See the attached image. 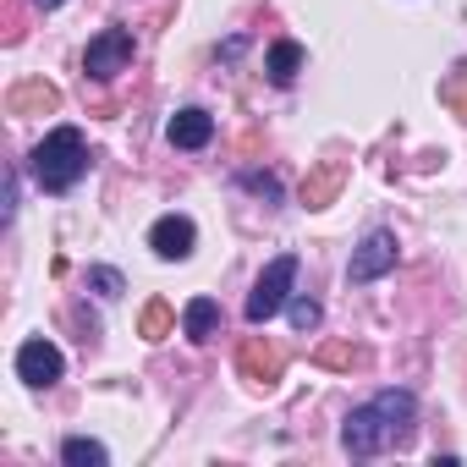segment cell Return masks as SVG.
Segmentation results:
<instances>
[{
	"label": "cell",
	"instance_id": "cell-12",
	"mask_svg": "<svg viewBox=\"0 0 467 467\" xmlns=\"http://www.w3.org/2000/svg\"><path fill=\"white\" fill-rule=\"evenodd\" d=\"M182 330H187V341H209L220 330V303L214 297H192L187 314H182Z\"/></svg>",
	"mask_w": 467,
	"mask_h": 467
},
{
	"label": "cell",
	"instance_id": "cell-15",
	"mask_svg": "<svg viewBox=\"0 0 467 467\" xmlns=\"http://www.w3.org/2000/svg\"><path fill=\"white\" fill-rule=\"evenodd\" d=\"M171 330H176V314H171V303L154 297V303L143 308V319H138V336H143V341H165Z\"/></svg>",
	"mask_w": 467,
	"mask_h": 467
},
{
	"label": "cell",
	"instance_id": "cell-18",
	"mask_svg": "<svg viewBox=\"0 0 467 467\" xmlns=\"http://www.w3.org/2000/svg\"><path fill=\"white\" fill-rule=\"evenodd\" d=\"M286 314H292V325H297V330H314V325H319V303H314V297H292V303H286Z\"/></svg>",
	"mask_w": 467,
	"mask_h": 467
},
{
	"label": "cell",
	"instance_id": "cell-20",
	"mask_svg": "<svg viewBox=\"0 0 467 467\" xmlns=\"http://www.w3.org/2000/svg\"><path fill=\"white\" fill-rule=\"evenodd\" d=\"M243 187H254V192H265V198H281V182L265 176V171H243Z\"/></svg>",
	"mask_w": 467,
	"mask_h": 467
},
{
	"label": "cell",
	"instance_id": "cell-19",
	"mask_svg": "<svg viewBox=\"0 0 467 467\" xmlns=\"http://www.w3.org/2000/svg\"><path fill=\"white\" fill-rule=\"evenodd\" d=\"M88 286H94L99 297H121V275H116V270H105V265H99V270H88Z\"/></svg>",
	"mask_w": 467,
	"mask_h": 467
},
{
	"label": "cell",
	"instance_id": "cell-5",
	"mask_svg": "<svg viewBox=\"0 0 467 467\" xmlns=\"http://www.w3.org/2000/svg\"><path fill=\"white\" fill-rule=\"evenodd\" d=\"M385 270H396V237H390V231H368V237L358 243V254H352L347 281H352V286H368V281H379Z\"/></svg>",
	"mask_w": 467,
	"mask_h": 467
},
{
	"label": "cell",
	"instance_id": "cell-1",
	"mask_svg": "<svg viewBox=\"0 0 467 467\" xmlns=\"http://www.w3.org/2000/svg\"><path fill=\"white\" fill-rule=\"evenodd\" d=\"M412 418H418L412 390H379L374 401L352 407V418H347V429H341V445H347L352 456H379V451H390V445H407Z\"/></svg>",
	"mask_w": 467,
	"mask_h": 467
},
{
	"label": "cell",
	"instance_id": "cell-16",
	"mask_svg": "<svg viewBox=\"0 0 467 467\" xmlns=\"http://www.w3.org/2000/svg\"><path fill=\"white\" fill-rule=\"evenodd\" d=\"M61 462H67V467H105V462H110V451H105L99 440H83V434H78V440H67V445H61Z\"/></svg>",
	"mask_w": 467,
	"mask_h": 467
},
{
	"label": "cell",
	"instance_id": "cell-6",
	"mask_svg": "<svg viewBox=\"0 0 467 467\" xmlns=\"http://www.w3.org/2000/svg\"><path fill=\"white\" fill-rule=\"evenodd\" d=\"M237 368H243V379L248 385H275L281 379V368H286V358H281V347H270L265 336H248L243 347H237Z\"/></svg>",
	"mask_w": 467,
	"mask_h": 467
},
{
	"label": "cell",
	"instance_id": "cell-17",
	"mask_svg": "<svg viewBox=\"0 0 467 467\" xmlns=\"http://www.w3.org/2000/svg\"><path fill=\"white\" fill-rule=\"evenodd\" d=\"M440 99H445L462 121H467V72H451V78L440 83Z\"/></svg>",
	"mask_w": 467,
	"mask_h": 467
},
{
	"label": "cell",
	"instance_id": "cell-3",
	"mask_svg": "<svg viewBox=\"0 0 467 467\" xmlns=\"http://www.w3.org/2000/svg\"><path fill=\"white\" fill-rule=\"evenodd\" d=\"M292 281H297V259H292V254L270 259V265H265V275H259V281H254V292H248V325L275 319V314L292 303Z\"/></svg>",
	"mask_w": 467,
	"mask_h": 467
},
{
	"label": "cell",
	"instance_id": "cell-7",
	"mask_svg": "<svg viewBox=\"0 0 467 467\" xmlns=\"http://www.w3.org/2000/svg\"><path fill=\"white\" fill-rule=\"evenodd\" d=\"M61 352L45 341V336H34V341H23L17 347V379H28V385H56L61 379Z\"/></svg>",
	"mask_w": 467,
	"mask_h": 467
},
{
	"label": "cell",
	"instance_id": "cell-8",
	"mask_svg": "<svg viewBox=\"0 0 467 467\" xmlns=\"http://www.w3.org/2000/svg\"><path fill=\"white\" fill-rule=\"evenodd\" d=\"M192 243H198V225H192L187 214H160L154 231H149V248H154L160 259H187Z\"/></svg>",
	"mask_w": 467,
	"mask_h": 467
},
{
	"label": "cell",
	"instance_id": "cell-2",
	"mask_svg": "<svg viewBox=\"0 0 467 467\" xmlns=\"http://www.w3.org/2000/svg\"><path fill=\"white\" fill-rule=\"evenodd\" d=\"M28 165H34V182H39L45 192H72V187L83 182V171H88V143H83L78 127H56V132H45V143L28 154Z\"/></svg>",
	"mask_w": 467,
	"mask_h": 467
},
{
	"label": "cell",
	"instance_id": "cell-4",
	"mask_svg": "<svg viewBox=\"0 0 467 467\" xmlns=\"http://www.w3.org/2000/svg\"><path fill=\"white\" fill-rule=\"evenodd\" d=\"M132 56H138V39H132L127 28H105V34H94V39H88L83 72H88V78H99V83H110L116 72H127V67H132Z\"/></svg>",
	"mask_w": 467,
	"mask_h": 467
},
{
	"label": "cell",
	"instance_id": "cell-13",
	"mask_svg": "<svg viewBox=\"0 0 467 467\" xmlns=\"http://www.w3.org/2000/svg\"><path fill=\"white\" fill-rule=\"evenodd\" d=\"M265 72H270V83H292V78L303 72V45H297V39H275Z\"/></svg>",
	"mask_w": 467,
	"mask_h": 467
},
{
	"label": "cell",
	"instance_id": "cell-11",
	"mask_svg": "<svg viewBox=\"0 0 467 467\" xmlns=\"http://www.w3.org/2000/svg\"><path fill=\"white\" fill-rule=\"evenodd\" d=\"M341 182H347V165H341V160H325V165H314V171L303 176V203H308V209H325V203H336Z\"/></svg>",
	"mask_w": 467,
	"mask_h": 467
},
{
	"label": "cell",
	"instance_id": "cell-21",
	"mask_svg": "<svg viewBox=\"0 0 467 467\" xmlns=\"http://www.w3.org/2000/svg\"><path fill=\"white\" fill-rule=\"evenodd\" d=\"M34 6H45V12H56V6H61V0H34Z\"/></svg>",
	"mask_w": 467,
	"mask_h": 467
},
{
	"label": "cell",
	"instance_id": "cell-10",
	"mask_svg": "<svg viewBox=\"0 0 467 467\" xmlns=\"http://www.w3.org/2000/svg\"><path fill=\"white\" fill-rule=\"evenodd\" d=\"M61 105V94L45 83V78H28V83H17L12 94H6V110L12 116H50Z\"/></svg>",
	"mask_w": 467,
	"mask_h": 467
},
{
	"label": "cell",
	"instance_id": "cell-9",
	"mask_svg": "<svg viewBox=\"0 0 467 467\" xmlns=\"http://www.w3.org/2000/svg\"><path fill=\"white\" fill-rule=\"evenodd\" d=\"M165 138H171V149H203V143L214 138V116H209V110H198V105H187V110H176V116H171Z\"/></svg>",
	"mask_w": 467,
	"mask_h": 467
},
{
	"label": "cell",
	"instance_id": "cell-14",
	"mask_svg": "<svg viewBox=\"0 0 467 467\" xmlns=\"http://www.w3.org/2000/svg\"><path fill=\"white\" fill-rule=\"evenodd\" d=\"M314 363H319V368H363V363H368V352H363V347H352V341H325V347L314 352Z\"/></svg>",
	"mask_w": 467,
	"mask_h": 467
}]
</instances>
